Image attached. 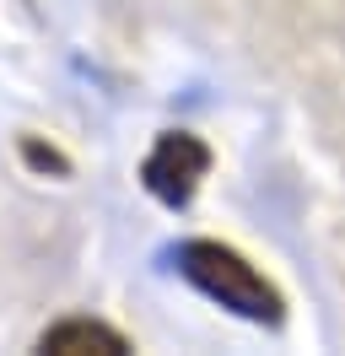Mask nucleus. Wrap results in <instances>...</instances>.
Segmentation results:
<instances>
[{"instance_id":"obj_1","label":"nucleus","mask_w":345,"mask_h":356,"mask_svg":"<svg viewBox=\"0 0 345 356\" xmlns=\"http://www.w3.org/2000/svg\"><path fill=\"white\" fill-rule=\"evenodd\" d=\"M172 259H178V275H184L189 286H200L211 302H221V308H232L237 318L270 324V330L286 318V297L275 291V281L259 275L237 248L211 243V238H189V243H178Z\"/></svg>"},{"instance_id":"obj_2","label":"nucleus","mask_w":345,"mask_h":356,"mask_svg":"<svg viewBox=\"0 0 345 356\" xmlns=\"http://www.w3.org/2000/svg\"><path fill=\"white\" fill-rule=\"evenodd\" d=\"M205 173H211V146L189 130H168L151 146V156L141 162V184H146L162 205H172V211L194 200V189H200Z\"/></svg>"},{"instance_id":"obj_3","label":"nucleus","mask_w":345,"mask_h":356,"mask_svg":"<svg viewBox=\"0 0 345 356\" xmlns=\"http://www.w3.org/2000/svg\"><path fill=\"white\" fill-rule=\"evenodd\" d=\"M38 351H54V356H125L129 340L119 330L97 324V318H65V324L38 334Z\"/></svg>"},{"instance_id":"obj_4","label":"nucleus","mask_w":345,"mask_h":356,"mask_svg":"<svg viewBox=\"0 0 345 356\" xmlns=\"http://www.w3.org/2000/svg\"><path fill=\"white\" fill-rule=\"evenodd\" d=\"M22 152H27V162H33V168H60V173H65V156H60V152H43L33 135L22 140Z\"/></svg>"}]
</instances>
